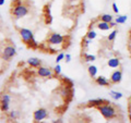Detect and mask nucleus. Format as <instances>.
Listing matches in <instances>:
<instances>
[{
	"mask_svg": "<svg viewBox=\"0 0 131 123\" xmlns=\"http://www.w3.org/2000/svg\"><path fill=\"white\" fill-rule=\"evenodd\" d=\"M101 21H104V22H112L113 21V16L110 15V14H103V15H101Z\"/></svg>",
	"mask_w": 131,
	"mask_h": 123,
	"instance_id": "a211bd4d",
	"label": "nucleus"
},
{
	"mask_svg": "<svg viewBox=\"0 0 131 123\" xmlns=\"http://www.w3.org/2000/svg\"><path fill=\"white\" fill-rule=\"evenodd\" d=\"M60 95L62 97H66L67 98L68 96H72V91L70 89V87H68V86H64L60 89Z\"/></svg>",
	"mask_w": 131,
	"mask_h": 123,
	"instance_id": "ddd939ff",
	"label": "nucleus"
},
{
	"mask_svg": "<svg viewBox=\"0 0 131 123\" xmlns=\"http://www.w3.org/2000/svg\"><path fill=\"white\" fill-rule=\"evenodd\" d=\"M84 59H85L86 62H93V61L96 60V57L94 56V55H88V54H85L84 55Z\"/></svg>",
	"mask_w": 131,
	"mask_h": 123,
	"instance_id": "aec40b11",
	"label": "nucleus"
},
{
	"mask_svg": "<svg viewBox=\"0 0 131 123\" xmlns=\"http://www.w3.org/2000/svg\"><path fill=\"white\" fill-rule=\"evenodd\" d=\"M37 74L40 77H52L54 76V73L50 69L45 68V67H39V69L37 70Z\"/></svg>",
	"mask_w": 131,
	"mask_h": 123,
	"instance_id": "6e6552de",
	"label": "nucleus"
},
{
	"mask_svg": "<svg viewBox=\"0 0 131 123\" xmlns=\"http://www.w3.org/2000/svg\"><path fill=\"white\" fill-rule=\"evenodd\" d=\"M113 10H114V12H115V13H119V9H118V7H117V5H116V3H113Z\"/></svg>",
	"mask_w": 131,
	"mask_h": 123,
	"instance_id": "cd10ccee",
	"label": "nucleus"
},
{
	"mask_svg": "<svg viewBox=\"0 0 131 123\" xmlns=\"http://www.w3.org/2000/svg\"><path fill=\"white\" fill-rule=\"evenodd\" d=\"M121 79H122V73H121V71H119V70H117V71H114L112 73V75H110V83L117 84V83H119V82L121 81Z\"/></svg>",
	"mask_w": 131,
	"mask_h": 123,
	"instance_id": "1a4fd4ad",
	"label": "nucleus"
},
{
	"mask_svg": "<svg viewBox=\"0 0 131 123\" xmlns=\"http://www.w3.org/2000/svg\"><path fill=\"white\" fill-rule=\"evenodd\" d=\"M54 72L56 73L57 75H59L60 73H61V67L59 65V63H57V65H56V67L54 68Z\"/></svg>",
	"mask_w": 131,
	"mask_h": 123,
	"instance_id": "393cba45",
	"label": "nucleus"
},
{
	"mask_svg": "<svg viewBox=\"0 0 131 123\" xmlns=\"http://www.w3.org/2000/svg\"><path fill=\"white\" fill-rule=\"evenodd\" d=\"M95 82H96V84L100 85V86H108V85H109V81L106 79L105 76H103V75L96 77Z\"/></svg>",
	"mask_w": 131,
	"mask_h": 123,
	"instance_id": "9b49d317",
	"label": "nucleus"
},
{
	"mask_svg": "<svg viewBox=\"0 0 131 123\" xmlns=\"http://www.w3.org/2000/svg\"><path fill=\"white\" fill-rule=\"evenodd\" d=\"M5 1H6V0H0V6H3V5H5Z\"/></svg>",
	"mask_w": 131,
	"mask_h": 123,
	"instance_id": "7c9ffc66",
	"label": "nucleus"
},
{
	"mask_svg": "<svg viewBox=\"0 0 131 123\" xmlns=\"http://www.w3.org/2000/svg\"><path fill=\"white\" fill-rule=\"evenodd\" d=\"M129 120H130V122H131V112H129Z\"/></svg>",
	"mask_w": 131,
	"mask_h": 123,
	"instance_id": "2f4dec72",
	"label": "nucleus"
},
{
	"mask_svg": "<svg viewBox=\"0 0 131 123\" xmlns=\"http://www.w3.org/2000/svg\"><path fill=\"white\" fill-rule=\"evenodd\" d=\"M64 59H66V62H70L71 61V56L69 54H66L64 55Z\"/></svg>",
	"mask_w": 131,
	"mask_h": 123,
	"instance_id": "c85d7f7f",
	"label": "nucleus"
},
{
	"mask_svg": "<svg viewBox=\"0 0 131 123\" xmlns=\"http://www.w3.org/2000/svg\"><path fill=\"white\" fill-rule=\"evenodd\" d=\"M118 34V31L117 30H115V31H113L112 33H110V34L108 35V37H107V39L108 40H110V42H112V40H114L115 38H116V35Z\"/></svg>",
	"mask_w": 131,
	"mask_h": 123,
	"instance_id": "5701e85b",
	"label": "nucleus"
},
{
	"mask_svg": "<svg viewBox=\"0 0 131 123\" xmlns=\"http://www.w3.org/2000/svg\"><path fill=\"white\" fill-rule=\"evenodd\" d=\"M107 64H108V67H109V68L116 69V68H118V67L120 65V60L118 59V58H112V59H109V60H108Z\"/></svg>",
	"mask_w": 131,
	"mask_h": 123,
	"instance_id": "f8f14e48",
	"label": "nucleus"
},
{
	"mask_svg": "<svg viewBox=\"0 0 131 123\" xmlns=\"http://www.w3.org/2000/svg\"><path fill=\"white\" fill-rule=\"evenodd\" d=\"M64 37L61 34H58V33H52V34L48 37L47 43L49 45H61L63 43Z\"/></svg>",
	"mask_w": 131,
	"mask_h": 123,
	"instance_id": "39448f33",
	"label": "nucleus"
},
{
	"mask_svg": "<svg viewBox=\"0 0 131 123\" xmlns=\"http://www.w3.org/2000/svg\"><path fill=\"white\" fill-rule=\"evenodd\" d=\"M16 55V49L14 48V46H11V45H8V46L5 47L2 51V59L6 61H9L11 58Z\"/></svg>",
	"mask_w": 131,
	"mask_h": 123,
	"instance_id": "20e7f679",
	"label": "nucleus"
},
{
	"mask_svg": "<svg viewBox=\"0 0 131 123\" xmlns=\"http://www.w3.org/2000/svg\"><path fill=\"white\" fill-rule=\"evenodd\" d=\"M27 45H28V46H30L31 48H33V49H35V48H37V47H38V43L36 42V40H35L34 38H33V39H32L31 42L28 43Z\"/></svg>",
	"mask_w": 131,
	"mask_h": 123,
	"instance_id": "b1692460",
	"label": "nucleus"
},
{
	"mask_svg": "<svg viewBox=\"0 0 131 123\" xmlns=\"http://www.w3.org/2000/svg\"><path fill=\"white\" fill-rule=\"evenodd\" d=\"M20 36H21L22 40L25 44H28L33 38H34L33 32L31 30H27V28H21V30H20Z\"/></svg>",
	"mask_w": 131,
	"mask_h": 123,
	"instance_id": "423d86ee",
	"label": "nucleus"
},
{
	"mask_svg": "<svg viewBox=\"0 0 131 123\" xmlns=\"http://www.w3.org/2000/svg\"><path fill=\"white\" fill-rule=\"evenodd\" d=\"M130 105H131V98H130Z\"/></svg>",
	"mask_w": 131,
	"mask_h": 123,
	"instance_id": "473e14b6",
	"label": "nucleus"
},
{
	"mask_svg": "<svg viewBox=\"0 0 131 123\" xmlns=\"http://www.w3.org/2000/svg\"><path fill=\"white\" fill-rule=\"evenodd\" d=\"M96 32H94L93 30H90L89 32H88V34H86V37L88 38H90V39H91V40H93L94 38H95L96 37Z\"/></svg>",
	"mask_w": 131,
	"mask_h": 123,
	"instance_id": "412c9836",
	"label": "nucleus"
},
{
	"mask_svg": "<svg viewBox=\"0 0 131 123\" xmlns=\"http://www.w3.org/2000/svg\"><path fill=\"white\" fill-rule=\"evenodd\" d=\"M27 63L32 68H39L42 65V60H39L38 58H30L27 60Z\"/></svg>",
	"mask_w": 131,
	"mask_h": 123,
	"instance_id": "9d476101",
	"label": "nucleus"
},
{
	"mask_svg": "<svg viewBox=\"0 0 131 123\" xmlns=\"http://www.w3.org/2000/svg\"><path fill=\"white\" fill-rule=\"evenodd\" d=\"M110 94H112V97L114 98L115 100L120 99V98H121L122 96H124L121 93H119V92H115V91H112V92H110Z\"/></svg>",
	"mask_w": 131,
	"mask_h": 123,
	"instance_id": "6ab92c4d",
	"label": "nucleus"
},
{
	"mask_svg": "<svg viewBox=\"0 0 131 123\" xmlns=\"http://www.w3.org/2000/svg\"><path fill=\"white\" fill-rule=\"evenodd\" d=\"M97 109L101 112L102 116L105 119H107V120H110V119H114L116 117V109L110 105V102H107V101L104 102L101 106H98Z\"/></svg>",
	"mask_w": 131,
	"mask_h": 123,
	"instance_id": "f257e3e1",
	"label": "nucleus"
},
{
	"mask_svg": "<svg viewBox=\"0 0 131 123\" xmlns=\"http://www.w3.org/2000/svg\"><path fill=\"white\" fill-rule=\"evenodd\" d=\"M10 101L11 97L9 94H2L0 97V109L2 112H8L10 109Z\"/></svg>",
	"mask_w": 131,
	"mask_h": 123,
	"instance_id": "7ed1b4c3",
	"label": "nucleus"
},
{
	"mask_svg": "<svg viewBox=\"0 0 131 123\" xmlns=\"http://www.w3.org/2000/svg\"><path fill=\"white\" fill-rule=\"evenodd\" d=\"M88 70H89V74L91 77H95L97 75V68L95 65H90Z\"/></svg>",
	"mask_w": 131,
	"mask_h": 123,
	"instance_id": "dca6fc26",
	"label": "nucleus"
},
{
	"mask_svg": "<svg viewBox=\"0 0 131 123\" xmlns=\"http://www.w3.org/2000/svg\"><path fill=\"white\" fill-rule=\"evenodd\" d=\"M28 13V9L26 6L24 5H15L14 8L12 9V15L14 16L15 19H21V18H24L26 14Z\"/></svg>",
	"mask_w": 131,
	"mask_h": 123,
	"instance_id": "f03ea898",
	"label": "nucleus"
},
{
	"mask_svg": "<svg viewBox=\"0 0 131 123\" xmlns=\"http://www.w3.org/2000/svg\"><path fill=\"white\" fill-rule=\"evenodd\" d=\"M97 27H98V30H101V31H107V30H109V28H110L109 23L104 22V21L98 22L97 23Z\"/></svg>",
	"mask_w": 131,
	"mask_h": 123,
	"instance_id": "2eb2a0df",
	"label": "nucleus"
},
{
	"mask_svg": "<svg viewBox=\"0 0 131 123\" xmlns=\"http://www.w3.org/2000/svg\"><path fill=\"white\" fill-rule=\"evenodd\" d=\"M64 59V54H59L58 56H57V58H56V63H59L61 60H63Z\"/></svg>",
	"mask_w": 131,
	"mask_h": 123,
	"instance_id": "a878e982",
	"label": "nucleus"
},
{
	"mask_svg": "<svg viewBox=\"0 0 131 123\" xmlns=\"http://www.w3.org/2000/svg\"><path fill=\"white\" fill-rule=\"evenodd\" d=\"M116 25H117V23H116V22H114V21L109 22V26H110V27H115Z\"/></svg>",
	"mask_w": 131,
	"mask_h": 123,
	"instance_id": "c756f323",
	"label": "nucleus"
},
{
	"mask_svg": "<svg viewBox=\"0 0 131 123\" xmlns=\"http://www.w3.org/2000/svg\"><path fill=\"white\" fill-rule=\"evenodd\" d=\"M106 102V100L102 99V98H97V99H92L89 101V106H94V107H98V106H101L102 104H104Z\"/></svg>",
	"mask_w": 131,
	"mask_h": 123,
	"instance_id": "4468645a",
	"label": "nucleus"
},
{
	"mask_svg": "<svg viewBox=\"0 0 131 123\" xmlns=\"http://www.w3.org/2000/svg\"><path fill=\"white\" fill-rule=\"evenodd\" d=\"M47 116H48L47 110L44 109V108H39V109H37L34 112V114H33V118H34L35 122H39V121H43L44 119H46Z\"/></svg>",
	"mask_w": 131,
	"mask_h": 123,
	"instance_id": "0eeeda50",
	"label": "nucleus"
},
{
	"mask_svg": "<svg viewBox=\"0 0 131 123\" xmlns=\"http://www.w3.org/2000/svg\"><path fill=\"white\" fill-rule=\"evenodd\" d=\"M127 20H128V16L127 15H119V16H117V19L115 22L117 24H124V23H126Z\"/></svg>",
	"mask_w": 131,
	"mask_h": 123,
	"instance_id": "f3484780",
	"label": "nucleus"
},
{
	"mask_svg": "<svg viewBox=\"0 0 131 123\" xmlns=\"http://www.w3.org/2000/svg\"><path fill=\"white\" fill-rule=\"evenodd\" d=\"M91 43H92V40L86 37V38L83 40V46H84V47H88V46H90V44H91Z\"/></svg>",
	"mask_w": 131,
	"mask_h": 123,
	"instance_id": "bb28decb",
	"label": "nucleus"
},
{
	"mask_svg": "<svg viewBox=\"0 0 131 123\" xmlns=\"http://www.w3.org/2000/svg\"><path fill=\"white\" fill-rule=\"evenodd\" d=\"M18 117H19L18 111H13V110H12V111L9 113V119H10V120H16Z\"/></svg>",
	"mask_w": 131,
	"mask_h": 123,
	"instance_id": "4be33fe9",
	"label": "nucleus"
}]
</instances>
